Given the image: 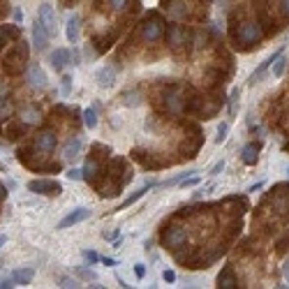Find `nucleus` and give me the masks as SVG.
Returning <instances> with one entry per match:
<instances>
[{
  "label": "nucleus",
  "mask_w": 289,
  "mask_h": 289,
  "mask_svg": "<svg viewBox=\"0 0 289 289\" xmlns=\"http://www.w3.org/2000/svg\"><path fill=\"white\" fill-rule=\"evenodd\" d=\"M28 190L37 194H46V197H58L62 192V185L58 181H46V178H37L28 183Z\"/></svg>",
  "instance_id": "nucleus-1"
},
{
  "label": "nucleus",
  "mask_w": 289,
  "mask_h": 289,
  "mask_svg": "<svg viewBox=\"0 0 289 289\" xmlns=\"http://www.w3.org/2000/svg\"><path fill=\"white\" fill-rule=\"evenodd\" d=\"M83 257H86V262H90V264L100 262V254H97V252H90V250H83Z\"/></svg>",
  "instance_id": "nucleus-27"
},
{
  "label": "nucleus",
  "mask_w": 289,
  "mask_h": 289,
  "mask_svg": "<svg viewBox=\"0 0 289 289\" xmlns=\"http://www.w3.org/2000/svg\"><path fill=\"white\" fill-rule=\"evenodd\" d=\"M162 278H165V282H174L176 280V273L174 271H165V273H162Z\"/></svg>",
  "instance_id": "nucleus-32"
},
{
  "label": "nucleus",
  "mask_w": 289,
  "mask_h": 289,
  "mask_svg": "<svg viewBox=\"0 0 289 289\" xmlns=\"http://www.w3.org/2000/svg\"><path fill=\"white\" fill-rule=\"evenodd\" d=\"M100 262L106 264V266H116V264H118V259H111V257H100Z\"/></svg>",
  "instance_id": "nucleus-33"
},
{
  "label": "nucleus",
  "mask_w": 289,
  "mask_h": 289,
  "mask_svg": "<svg viewBox=\"0 0 289 289\" xmlns=\"http://www.w3.org/2000/svg\"><path fill=\"white\" fill-rule=\"evenodd\" d=\"M259 37H262V30H259V26H257V23H243V26L236 30L238 44H246V46L254 44L257 40H259Z\"/></svg>",
  "instance_id": "nucleus-2"
},
{
  "label": "nucleus",
  "mask_w": 289,
  "mask_h": 289,
  "mask_svg": "<svg viewBox=\"0 0 289 289\" xmlns=\"http://www.w3.org/2000/svg\"><path fill=\"white\" fill-rule=\"evenodd\" d=\"M282 9H285V14L289 17V0H282Z\"/></svg>",
  "instance_id": "nucleus-36"
},
{
  "label": "nucleus",
  "mask_w": 289,
  "mask_h": 289,
  "mask_svg": "<svg viewBox=\"0 0 289 289\" xmlns=\"http://www.w3.org/2000/svg\"><path fill=\"white\" fill-rule=\"evenodd\" d=\"M123 5H125V0H111V7L114 9H123Z\"/></svg>",
  "instance_id": "nucleus-35"
},
{
  "label": "nucleus",
  "mask_w": 289,
  "mask_h": 289,
  "mask_svg": "<svg viewBox=\"0 0 289 289\" xmlns=\"http://www.w3.org/2000/svg\"><path fill=\"white\" fill-rule=\"evenodd\" d=\"M83 123H86L88 130H95V127H97V114H95V109H86V111H83Z\"/></svg>",
  "instance_id": "nucleus-21"
},
{
  "label": "nucleus",
  "mask_w": 289,
  "mask_h": 289,
  "mask_svg": "<svg viewBox=\"0 0 289 289\" xmlns=\"http://www.w3.org/2000/svg\"><path fill=\"white\" fill-rule=\"evenodd\" d=\"M5 197H7V192H5V187H2V183H0V202H2Z\"/></svg>",
  "instance_id": "nucleus-37"
},
{
  "label": "nucleus",
  "mask_w": 289,
  "mask_h": 289,
  "mask_svg": "<svg viewBox=\"0 0 289 289\" xmlns=\"http://www.w3.org/2000/svg\"><path fill=\"white\" fill-rule=\"evenodd\" d=\"M0 287H2V289L14 287V280H12V275H9V278H2V280H0Z\"/></svg>",
  "instance_id": "nucleus-30"
},
{
  "label": "nucleus",
  "mask_w": 289,
  "mask_h": 289,
  "mask_svg": "<svg viewBox=\"0 0 289 289\" xmlns=\"http://www.w3.org/2000/svg\"><path fill=\"white\" fill-rule=\"evenodd\" d=\"M37 19H40V23H42L44 28H46V33H49V35H51V37L56 35V14H53V7L49 5V2L40 5Z\"/></svg>",
  "instance_id": "nucleus-3"
},
{
  "label": "nucleus",
  "mask_w": 289,
  "mask_h": 289,
  "mask_svg": "<svg viewBox=\"0 0 289 289\" xmlns=\"http://www.w3.org/2000/svg\"><path fill=\"white\" fill-rule=\"evenodd\" d=\"M280 53H282V49H280V51H275V53H271V56H268V58H266V61H264L262 65H259V67H257V70L252 72V77L248 79V83H250V86H254V83H257V81H259V79L264 77V74H266V70H268L273 62H275V58H278Z\"/></svg>",
  "instance_id": "nucleus-7"
},
{
  "label": "nucleus",
  "mask_w": 289,
  "mask_h": 289,
  "mask_svg": "<svg viewBox=\"0 0 289 289\" xmlns=\"http://www.w3.org/2000/svg\"><path fill=\"white\" fill-rule=\"evenodd\" d=\"M259 144H248L246 148H243V153H241V160L246 162L248 166H252V165H257V160H259Z\"/></svg>",
  "instance_id": "nucleus-11"
},
{
  "label": "nucleus",
  "mask_w": 289,
  "mask_h": 289,
  "mask_svg": "<svg viewBox=\"0 0 289 289\" xmlns=\"http://www.w3.org/2000/svg\"><path fill=\"white\" fill-rule=\"evenodd\" d=\"M81 150V139L79 137H72L67 144H65V148H62V158L65 160H74L77 155H79Z\"/></svg>",
  "instance_id": "nucleus-14"
},
{
  "label": "nucleus",
  "mask_w": 289,
  "mask_h": 289,
  "mask_svg": "<svg viewBox=\"0 0 289 289\" xmlns=\"http://www.w3.org/2000/svg\"><path fill=\"white\" fill-rule=\"evenodd\" d=\"M238 97H241V88H234V90H231V95H229V118H234V116H236Z\"/></svg>",
  "instance_id": "nucleus-19"
},
{
  "label": "nucleus",
  "mask_w": 289,
  "mask_h": 289,
  "mask_svg": "<svg viewBox=\"0 0 289 289\" xmlns=\"http://www.w3.org/2000/svg\"><path fill=\"white\" fill-rule=\"evenodd\" d=\"M61 287H77V280H70V278H61Z\"/></svg>",
  "instance_id": "nucleus-31"
},
{
  "label": "nucleus",
  "mask_w": 289,
  "mask_h": 289,
  "mask_svg": "<svg viewBox=\"0 0 289 289\" xmlns=\"http://www.w3.org/2000/svg\"><path fill=\"white\" fill-rule=\"evenodd\" d=\"M287 176H289V165H287Z\"/></svg>",
  "instance_id": "nucleus-40"
},
{
  "label": "nucleus",
  "mask_w": 289,
  "mask_h": 289,
  "mask_svg": "<svg viewBox=\"0 0 289 289\" xmlns=\"http://www.w3.org/2000/svg\"><path fill=\"white\" fill-rule=\"evenodd\" d=\"M282 271H285V278H287V282H289V262L285 264V268H282Z\"/></svg>",
  "instance_id": "nucleus-38"
},
{
  "label": "nucleus",
  "mask_w": 289,
  "mask_h": 289,
  "mask_svg": "<svg viewBox=\"0 0 289 289\" xmlns=\"http://www.w3.org/2000/svg\"><path fill=\"white\" fill-rule=\"evenodd\" d=\"M65 37H67L70 44H77V40H79V17H77V14H70V17H67Z\"/></svg>",
  "instance_id": "nucleus-9"
},
{
  "label": "nucleus",
  "mask_w": 289,
  "mask_h": 289,
  "mask_svg": "<svg viewBox=\"0 0 289 289\" xmlns=\"http://www.w3.org/2000/svg\"><path fill=\"white\" fill-rule=\"evenodd\" d=\"M49 61H51V67L53 70H65V65L70 62V51L67 49H56V51L49 56Z\"/></svg>",
  "instance_id": "nucleus-8"
},
{
  "label": "nucleus",
  "mask_w": 289,
  "mask_h": 289,
  "mask_svg": "<svg viewBox=\"0 0 289 289\" xmlns=\"http://www.w3.org/2000/svg\"><path fill=\"white\" fill-rule=\"evenodd\" d=\"M5 243H7V236H5V234H0V248L5 246Z\"/></svg>",
  "instance_id": "nucleus-39"
},
{
  "label": "nucleus",
  "mask_w": 289,
  "mask_h": 289,
  "mask_svg": "<svg viewBox=\"0 0 289 289\" xmlns=\"http://www.w3.org/2000/svg\"><path fill=\"white\" fill-rule=\"evenodd\" d=\"M61 93H62V97H67L72 93V77H70V74H62V79H61Z\"/></svg>",
  "instance_id": "nucleus-22"
},
{
  "label": "nucleus",
  "mask_w": 289,
  "mask_h": 289,
  "mask_svg": "<svg viewBox=\"0 0 289 289\" xmlns=\"http://www.w3.org/2000/svg\"><path fill=\"white\" fill-rule=\"evenodd\" d=\"M90 218V210L88 208H77V210H72L70 215H65V218L58 222V229H67L72 227V225H79V222H83V220Z\"/></svg>",
  "instance_id": "nucleus-5"
},
{
  "label": "nucleus",
  "mask_w": 289,
  "mask_h": 289,
  "mask_svg": "<svg viewBox=\"0 0 289 289\" xmlns=\"http://www.w3.org/2000/svg\"><path fill=\"white\" fill-rule=\"evenodd\" d=\"M67 178H70V181H81V178H83V171L72 166V169H67Z\"/></svg>",
  "instance_id": "nucleus-25"
},
{
  "label": "nucleus",
  "mask_w": 289,
  "mask_h": 289,
  "mask_svg": "<svg viewBox=\"0 0 289 289\" xmlns=\"http://www.w3.org/2000/svg\"><path fill=\"white\" fill-rule=\"evenodd\" d=\"M220 287H236V280H234V278H231V273H225V275H220Z\"/></svg>",
  "instance_id": "nucleus-23"
},
{
  "label": "nucleus",
  "mask_w": 289,
  "mask_h": 289,
  "mask_svg": "<svg viewBox=\"0 0 289 289\" xmlns=\"http://www.w3.org/2000/svg\"><path fill=\"white\" fill-rule=\"evenodd\" d=\"M285 65H287V58H285V53H280L278 58H275V62H273V77H282L285 74Z\"/></svg>",
  "instance_id": "nucleus-20"
},
{
  "label": "nucleus",
  "mask_w": 289,
  "mask_h": 289,
  "mask_svg": "<svg viewBox=\"0 0 289 289\" xmlns=\"http://www.w3.org/2000/svg\"><path fill=\"white\" fill-rule=\"evenodd\" d=\"M222 169H225V160H220V162H215V165H213V169H210V176H218Z\"/></svg>",
  "instance_id": "nucleus-28"
},
{
  "label": "nucleus",
  "mask_w": 289,
  "mask_h": 289,
  "mask_svg": "<svg viewBox=\"0 0 289 289\" xmlns=\"http://www.w3.org/2000/svg\"><path fill=\"white\" fill-rule=\"evenodd\" d=\"M150 187H155V183H146V185H144V187H141V190H137V192H134V194H130V197H127L125 202H121V204H118V206H116V213H118V210H125V208H127V206H132V204L137 202V199H141L144 194L148 192Z\"/></svg>",
  "instance_id": "nucleus-12"
},
{
  "label": "nucleus",
  "mask_w": 289,
  "mask_h": 289,
  "mask_svg": "<svg viewBox=\"0 0 289 289\" xmlns=\"http://www.w3.org/2000/svg\"><path fill=\"white\" fill-rule=\"evenodd\" d=\"M0 268H2V262H0Z\"/></svg>",
  "instance_id": "nucleus-41"
},
{
  "label": "nucleus",
  "mask_w": 289,
  "mask_h": 289,
  "mask_svg": "<svg viewBox=\"0 0 289 289\" xmlns=\"http://www.w3.org/2000/svg\"><path fill=\"white\" fill-rule=\"evenodd\" d=\"M33 275H35L33 268H17V271L12 273V280L17 282V285H30Z\"/></svg>",
  "instance_id": "nucleus-16"
},
{
  "label": "nucleus",
  "mask_w": 289,
  "mask_h": 289,
  "mask_svg": "<svg viewBox=\"0 0 289 289\" xmlns=\"http://www.w3.org/2000/svg\"><path fill=\"white\" fill-rule=\"evenodd\" d=\"M262 187H264V181H259V183L250 185V190H248V192H257V190H262Z\"/></svg>",
  "instance_id": "nucleus-34"
},
{
  "label": "nucleus",
  "mask_w": 289,
  "mask_h": 289,
  "mask_svg": "<svg viewBox=\"0 0 289 289\" xmlns=\"http://www.w3.org/2000/svg\"><path fill=\"white\" fill-rule=\"evenodd\" d=\"M49 42H51V35L46 33V28L40 23V19L35 21V26H33V44H35L37 51H46L49 49Z\"/></svg>",
  "instance_id": "nucleus-4"
},
{
  "label": "nucleus",
  "mask_w": 289,
  "mask_h": 289,
  "mask_svg": "<svg viewBox=\"0 0 289 289\" xmlns=\"http://www.w3.org/2000/svg\"><path fill=\"white\" fill-rule=\"evenodd\" d=\"M28 81H30L35 88L46 86V72L40 67V62H33V65L28 67Z\"/></svg>",
  "instance_id": "nucleus-6"
},
{
  "label": "nucleus",
  "mask_w": 289,
  "mask_h": 289,
  "mask_svg": "<svg viewBox=\"0 0 289 289\" xmlns=\"http://www.w3.org/2000/svg\"><path fill=\"white\" fill-rule=\"evenodd\" d=\"M181 241H185V229H171V231L165 236V243L166 246H171V248L178 246Z\"/></svg>",
  "instance_id": "nucleus-17"
},
{
  "label": "nucleus",
  "mask_w": 289,
  "mask_h": 289,
  "mask_svg": "<svg viewBox=\"0 0 289 289\" xmlns=\"http://www.w3.org/2000/svg\"><path fill=\"white\" fill-rule=\"evenodd\" d=\"M134 275L141 280V278L146 275V266H144V264H137V266H134Z\"/></svg>",
  "instance_id": "nucleus-29"
},
{
  "label": "nucleus",
  "mask_w": 289,
  "mask_h": 289,
  "mask_svg": "<svg viewBox=\"0 0 289 289\" xmlns=\"http://www.w3.org/2000/svg\"><path fill=\"white\" fill-rule=\"evenodd\" d=\"M160 35H162V23H160L158 19H153L150 23H146V26H144V37H146L148 42H155Z\"/></svg>",
  "instance_id": "nucleus-13"
},
{
  "label": "nucleus",
  "mask_w": 289,
  "mask_h": 289,
  "mask_svg": "<svg viewBox=\"0 0 289 289\" xmlns=\"http://www.w3.org/2000/svg\"><path fill=\"white\" fill-rule=\"evenodd\" d=\"M227 132H229V123H220L218 125V137H215V141H218V144H222V141L227 139Z\"/></svg>",
  "instance_id": "nucleus-24"
},
{
  "label": "nucleus",
  "mask_w": 289,
  "mask_h": 289,
  "mask_svg": "<svg viewBox=\"0 0 289 289\" xmlns=\"http://www.w3.org/2000/svg\"><path fill=\"white\" fill-rule=\"evenodd\" d=\"M35 144L40 150H46V153H49V150L56 148V134H53V132H42V134L37 137Z\"/></svg>",
  "instance_id": "nucleus-15"
},
{
  "label": "nucleus",
  "mask_w": 289,
  "mask_h": 289,
  "mask_svg": "<svg viewBox=\"0 0 289 289\" xmlns=\"http://www.w3.org/2000/svg\"><path fill=\"white\" fill-rule=\"evenodd\" d=\"M95 79H97V86L100 88H111L114 86V81H116V72L106 65V67H102V70L95 74Z\"/></svg>",
  "instance_id": "nucleus-10"
},
{
  "label": "nucleus",
  "mask_w": 289,
  "mask_h": 289,
  "mask_svg": "<svg viewBox=\"0 0 289 289\" xmlns=\"http://www.w3.org/2000/svg\"><path fill=\"white\" fill-rule=\"evenodd\" d=\"M74 275H77V278H81V280H88V282H93L97 278L95 271H90L88 266H74Z\"/></svg>",
  "instance_id": "nucleus-18"
},
{
  "label": "nucleus",
  "mask_w": 289,
  "mask_h": 289,
  "mask_svg": "<svg viewBox=\"0 0 289 289\" xmlns=\"http://www.w3.org/2000/svg\"><path fill=\"white\" fill-rule=\"evenodd\" d=\"M12 19H14V23H17V26H21V23H23V9L14 7V12H12Z\"/></svg>",
  "instance_id": "nucleus-26"
}]
</instances>
